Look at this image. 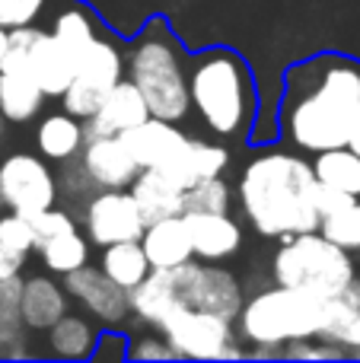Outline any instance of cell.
I'll use <instances>...</instances> for the list:
<instances>
[{
    "label": "cell",
    "mask_w": 360,
    "mask_h": 363,
    "mask_svg": "<svg viewBox=\"0 0 360 363\" xmlns=\"http://www.w3.org/2000/svg\"><path fill=\"white\" fill-rule=\"evenodd\" d=\"M360 115V64L322 51L287 67L278 106L281 138L303 153L348 147Z\"/></svg>",
    "instance_id": "obj_1"
},
{
    "label": "cell",
    "mask_w": 360,
    "mask_h": 363,
    "mask_svg": "<svg viewBox=\"0 0 360 363\" xmlns=\"http://www.w3.org/2000/svg\"><path fill=\"white\" fill-rule=\"evenodd\" d=\"M236 201L259 236L287 239L322 226L319 179L310 160L287 150H261L236 182Z\"/></svg>",
    "instance_id": "obj_2"
},
{
    "label": "cell",
    "mask_w": 360,
    "mask_h": 363,
    "mask_svg": "<svg viewBox=\"0 0 360 363\" xmlns=\"http://www.w3.org/2000/svg\"><path fill=\"white\" fill-rule=\"evenodd\" d=\"M360 313V277L348 284L335 296L306 294L297 287L274 284L259 290L242 303L236 315L240 341L252 345L261 354H278L281 347L300 338H325L329 341L348 319Z\"/></svg>",
    "instance_id": "obj_3"
},
{
    "label": "cell",
    "mask_w": 360,
    "mask_h": 363,
    "mask_svg": "<svg viewBox=\"0 0 360 363\" xmlns=\"http://www.w3.org/2000/svg\"><path fill=\"white\" fill-rule=\"evenodd\" d=\"M189 96L198 121L230 144L252 140L259 118V89L252 67L233 48H204L189 55Z\"/></svg>",
    "instance_id": "obj_4"
},
{
    "label": "cell",
    "mask_w": 360,
    "mask_h": 363,
    "mask_svg": "<svg viewBox=\"0 0 360 363\" xmlns=\"http://www.w3.org/2000/svg\"><path fill=\"white\" fill-rule=\"evenodd\" d=\"M125 61L128 80L144 93L153 115L169 121H182L189 115V55L163 16L147 19L128 45Z\"/></svg>",
    "instance_id": "obj_5"
},
{
    "label": "cell",
    "mask_w": 360,
    "mask_h": 363,
    "mask_svg": "<svg viewBox=\"0 0 360 363\" xmlns=\"http://www.w3.org/2000/svg\"><path fill=\"white\" fill-rule=\"evenodd\" d=\"M271 277L274 284H284V287L335 296L357 277V268L348 249L332 242L322 230H313L281 239L271 258Z\"/></svg>",
    "instance_id": "obj_6"
},
{
    "label": "cell",
    "mask_w": 360,
    "mask_h": 363,
    "mask_svg": "<svg viewBox=\"0 0 360 363\" xmlns=\"http://www.w3.org/2000/svg\"><path fill=\"white\" fill-rule=\"evenodd\" d=\"M4 70L32 74L38 86L48 93V99H61L64 89L77 77V57L51 32L38 29L32 23V26L10 29V48H6Z\"/></svg>",
    "instance_id": "obj_7"
},
{
    "label": "cell",
    "mask_w": 360,
    "mask_h": 363,
    "mask_svg": "<svg viewBox=\"0 0 360 363\" xmlns=\"http://www.w3.org/2000/svg\"><path fill=\"white\" fill-rule=\"evenodd\" d=\"M159 332L166 335V341L172 345L179 360H230L242 357V351L236 347L240 332L236 322L227 315L208 313V309H179Z\"/></svg>",
    "instance_id": "obj_8"
},
{
    "label": "cell",
    "mask_w": 360,
    "mask_h": 363,
    "mask_svg": "<svg viewBox=\"0 0 360 363\" xmlns=\"http://www.w3.org/2000/svg\"><path fill=\"white\" fill-rule=\"evenodd\" d=\"M0 201L6 211L35 213L55 207L57 201V176L51 172L42 153H10L0 160Z\"/></svg>",
    "instance_id": "obj_9"
},
{
    "label": "cell",
    "mask_w": 360,
    "mask_h": 363,
    "mask_svg": "<svg viewBox=\"0 0 360 363\" xmlns=\"http://www.w3.org/2000/svg\"><path fill=\"white\" fill-rule=\"evenodd\" d=\"M172 277H176L179 300L191 309H208V313L227 315V319L236 322L242 303H246L240 277L233 271L220 268L217 262L191 258V262L172 268Z\"/></svg>",
    "instance_id": "obj_10"
},
{
    "label": "cell",
    "mask_w": 360,
    "mask_h": 363,
    "mask_svg": "<svg viewBox=\"0 0 360 363\" xmlns=\"http://www.w3.org/2000/svg\"><path fill=\"white\" fill-rule=\"evenodd\" d=\"M83 226L93 245H112L140 239L147 230V220L134 201L131 188H99L83 204Z\"/></svg>",
    "instance_id": "obj_11"
},
{
    "label": "cell",
    "mask_w": 360,
    "mask_h": 363,
    "mask_svg": "<svg viewBox=\"0 0 360 363\" xmlns=\"http://www.w3.org/2000/svg\"><path fill=\"white\" fill-rule=\"evenodd\" d=\"M64 287L96 322H102V328H121L131 315V290L115 284L102 268L83 264L64 274Z\"/></svg>",
    "instance_id": "obj_12"
},
{
    "label": "cell",
    "mask_w": 360,
    "mask_h": 363,
    "mask_svg": "<svg viewBox=\"0 0 360 363\" xmlns=\"http://www.w3.org/2000/svg\"><path fill=\"white\" fill-rule=\"evenodd\" d=\"M74 163L89 191H99V188H131V182L140 172L137 160L128 150L121 134L86 138V144H83L80 157Z\"/></svg>",
    "instance_id": "obj_13"
},
{
    "label": "cell",
    "mask_w": 360,
    "mask_h": 363,
    "mask_svg": "<svg viewBox=\"0 0 360 363\" xmlns=\"http://www.w3.org/2000/svg\"><path fill=\"white\" fill-rule=\"evenodd\" d=\"M182 217L189 226L195 258H201V262H227L242 249V226L230 213L189 211Z\"/></svg>",
    "instance_id": "obj_14"
},
{
    "label": "cell",
    "mask_w": 360,
    "mask_h": 363,
    "mask_svg": "<svg viewBox=\"0 0 360 363\" xmlns=\"http://www.w3.org/2000/svg\"><path fill=\"white\" fill-rule=\"evenodd\" d=\"M230 166V150L223 144L204 138H189L179 144V150L172 153V160L163 166V172L169 176L176 185L191 188L204 179H217L223 176V169Z\"/></svg>",
    "instance_id": "obj_15"
},
{
    "label": "cell",
    "mask_w": 360,
    "mask_h": 363,
    "mask_svg": "<svg viewBox=\"0 0 360 363\" xmlns=\"http://www.w3.org/2000/svg\"><path fill=\"white\" fill-rule=\"evenodd\" d=\"M150 115L153 112H150V106H147L144 93L125 77V80L106 96L99 112L89 121H83V125H86V138H102V134L131 131V128H137L140 121H147Z\"/></svg>",
    "instance_id": "obj_16"
},
{
    "label": "cell",
    "mask_w": 360,
    "mask_h": 363,
    "mask_svg": "<svg viewBox=\"0 0 360 363\" xmlns=\"http://www.w3.org/2000/svg\"><path fill=\"white\" fill-rule=\"evenodd\" d=\"M179 309H185V303L179 300L172 268H153L150 274L131 290V315L140 319L144 325H153L157 332Z\"/></svg>",
    "instance_id": "obj_17"
},
{
    "label": "cell",
    "mask_w": 360,
    "mask_h": 363,
    "mask_svg": "<svg viewBox=\"0 0 360 363\" xmlns=\"http://www.w3.org/2000/svg\"><path fill=\"white\" fill-rule=\"evenodd\" d=\"M70 300L64 284H57L48 274H32L23 281V296H19V309H23V322L29 332H48L57 319L70 313Z\"/></svg>",
    "instance_id": "obj_18"
},
{
    "label": "cell",
    "mask_w": 360,
    "mask_h": 363,
    "mask_svg": "<svg viewBox=\"0 0 360 363\" xmlns=\"http://www.w3.org/2000/svg\"><path fill=\"white\" fill-rule=\"evenodd\" d=\"M128 144V150L134 153L140 169H163L172 160V153L179 150V144L185 140V134L176 128V121L150 115L147 121H140L137 128L121 134Z\"/></svg>",
    "instance_id": "obj_19"
},
{
    "label": "cell",
    "mask_w": 360,
    "mask_h": 363,
    "mask_svg": "<svg viewBox=\"0 0 360 363\" xmlns=\"http://www.w3.org/2000/svg\"><path fill=\"white\" fill-rule=\"evenodd\" d=\"M131 194L147 223L185 213V188L176 185L163 169H140L131 182Z\"/></svg>",
    "instance_id": "obj_20"
},
{
    "label": "cell",
    "mask_w": 360,
    "mask_h": 363,
    "mask_svg": "<svg viewBox=\"0 0 360 363\" xmlns=\"http://www.w3.org/2000/svg\"><path fill=\"white\" fill-rule=\"evenodd\" d=\"M86 144V125L70 112H51L38 121L35 147L48 163H74Z\"/></svg>",
    "instance_id": "obj_21"
},
{
    "label": "cell",
    "mask_w": 360,
    "mask_h": 363,
    "mask_svg": "<svg viewBox=\"0 0 360 363\" xmlns=\"http://www.w3.org/2000/svg\"><path fill=\"white\" fill-rule=\"evenodd\" d=\"M140 245H144L153 268H179V264L195 258L191 236H189V226H185L182 213H179V217L157 220V223H147L144 236H140Z\"/></svg>",
    "instance_id": "obj_22"
},
{
    "label": "cell",
    "mask_w": 360,
    "mask_h": 363,
    "mask_svg": "<svg viewBox=\"0 0 360 363\" xmlns=\"http://www.w3.org/2000/svg\"><path fill=\"white\" fill-rule=\"evenodd\" d=\"M45 93L35 83L32 74L23 70H0V115L10 125H26V121L38 118V112L45 108Z\"/></svg>",
    "instance_id": "obj_23"
},
{
    "label": "cell",
    "mask_w": 360,
    "mask_h": 363,
    "mask_svg": "<svg viewBox=\"0 0 360 363\" xmlns=\"http://www.w3.org/2000/svg\"><path fill=\"white\" fill-rule=\"evenodd\" d=\"M48 338V351L61 360H93L96 341H99V328L93 325V315H77L67 313L57 319L55 325L45 332Z\"/></svg>",
    "instance_id": "obj_24"
},
{
    "label": "cell",
    "mask_w": 360,
    "mask_h": 363,
    "mask_svg": "<svg viewBox=\"0 0 360 363\" xmlns=\"http://www.w3.org/2000/svg\"><path fill=\"white\" fill-rule=\"evenodd\" d=\"M99 268L106 271L115 284H121L125 290H134L153 271V264H150V258H147L140 239H128V242L102 245Z\"/></svg>",
    "instance_id": "obj_25"
},
{
    "label": "cell",
    "mask_w": 360,
    "mask_h": 363,
    "mask_svg": "<svg viewBox=\"0 0 360 363\" xmlns=\"http://www.w3.org/2000/svg\"><path fill=\"white\" fill-rule=\"evenodd\" d=\"M19 296H23V277H10L0 281V357H26V322L23 309H19Z\"/></svg>",
    "instance_id": "obj_26"
},
{
    "label": "cell",
    "mask_w": 360,
    "mask_h": 363,
    "mask_svg": "<svg viewBox=\"0 0 360 363\" xmlns=\"http://www.w3.org/2000/svg\"><path fill=\"white\" fill-rule=\"evenodd\" d=\"M313 169H316V179L322 185L338 188V191L351 194V198H360V153L351 144L316 153Z\"/></svg>",
    "instance_id": "obj_27"
},
{
    "label": "cell",
    "mask_w": 360,
    "mask_h": 363,
    "mask_svg": "<svg viewBox=\"0 0 360 363\" xmlns=\"http://www.w3.org/2000/svg\"><path fill=\"white\" fill-rule=\"evenodd\" d=\"M51 35H55L57 42L80 61V55L102 35V29L96 26V19L89 16L80 4H74V6H67V10H61L55 16V23H51Z\"/></svg>",
    "instance_id": "obj_28"
},
{
    "label": "cell",
    "mask_w": 360,
    "mask_h": 363,
    "mask_svg": "<svg viewBox=\"0 0 360 363\" xmlns=\"http://www.w3.org/2000/svg\"><path fill=\"white\" fill-rule=\"evenodd\" d=\"M38 255H42V264L51 271V274H70V271L89 264V239L80 236V233H61V236L48 239V242L38 245Z\"/></svg>",
    "instance_id": "obj_29"
},
{
    "label": "cell",
    "mask_w": 360,
    "mask_h": 363,
    "mask_svg": "<svg viewBox=\"0 0 360 363\" xmlns=\"http://www.w3.org/2000/svg\"><path fill=\"white\" fill-rule=\"evenodd\" d=\"M108 93H112V89L99 86V83H89V80L74 77V83H70L61 96V108L70 115H77L80 121H89L102 108V102H106Z\"/></svg>",
    "instance_id": "obj_30"
},
{
    "label": "cell",
    "mask_w": 360,
    "mask_h": 363,
    "mask_svg": "<svg viewBox=\"0 0 360 363\" xmlns=\"http://www.w3.org/2000/svg\"><path fill=\"white\" fill-rule=\"evenodd\" d=\"M319 230L338 242L342 249L348 252H360V198H354L348 207H342L338 213H329L322 217V226Z\"/></svg>",
    "instance_id": "obj_31"
},
{
    "label": "cell",
    "mask_w": 360,
    "mask_h": 363,
    "mask_svg": "<svg viewBox=\"0 0 360 363\" xmlns=\"http://www.w3.org/2000/svg\"><path fill=\"white\" fill-rule=\"evenodd\" d=\"M230 201L233 191L223 182V176L217 179H204L198 185L185 188V213L189 211H214V213H230Z\"/></svg>",
    "instance_id": "obj_32"
},
{
    "label": "cell",
    "mask_w": 360,
    "mask_h": 363,
    "mask_svg": "<svg viewBox=\"0 0 360 363\" xmlns=\"http://www.w3.org/2000/svg\"><path fill=\"white\" fill-rule=\"evenodd\" d=\"M0 239H4L6 245H13L16 252H35V226H32V217H26V213H0Z\"/></svg>",
    "instance_id": "obj_33"
},
{
    "label": "cell",
    "mask_w": 360,
    "mask_h": 363,
    "mask_svg": "<svg viewBox=\"0 0 360 363\" xmlns=\"http://www.w3.org/2000/svg\"><path fill=\"white\" fill-rule=\"evenodd\" d=\"M32 226H35V242H48V239L61 236V233H74L77 230V220L70 217L67 211H57V207H48V211L35 213L32 217ZM35 245V249H38Z\"/></svg>",
    "instance_id": "obj_34"
},
{
    "label": "cell",
    "mask_w": 360,
    "mask_h": 363,
    "mask_svg": "<svg viewBox=\"0 0 360 363\" xmlns=\"http://www.w3.org/2000/svg\"><path fill=\"white\" fill-rule=\"evenodd\" d=\"M45 10V0H0V26L4 29H19L32 26Z\"/></svg>",
    "instance_id": "obj_35"
},
{
    "label": "cell",
    "mask_w": 360,
    "mask_h": 363,
    "mask_svg": "<svg viewBox=\"0 0 360 363\" xmlns=\"http://www.w3.org/2000/svg\"><path fill=\"white\" fill-rule=\"evenodd\" d=\"M128 360H179L166 335H137L128 347Z\"/></svg>",
    "instance_id": "obj_36"
},
{
    "label": "cell",
    "mask_w": 360,
    "mask_h": 363,
    "mask_svg": "<svg viewBox=\"0 0 360 363\" xmlns=\"http://www.w3.org/2000/svg\"><path fill=\"white\" fill-rule=\"evenodd\" d=\"M128 335H121L118 328H102L99 332V341H96V351H93V360L99 363H118V360H128Z\"/></svg>",
    "instance_id": "obj_37"
},
{
    "label": "cell",
    "mask_w": 360,
    "mask_h": 363,
    "mask_svg": "<svg viewBox=\"0 0 360 363\" xmlns=\"http://www.w3.org/2000/svg\"><path fill=\"white\" fill-rule=\"evenodd\" d=\"M26 264V252H16L13 245H6L0 239V281H10V277H19Z\"/></svg>",
    "instance_id": "obj_38"
},
{
    "label": "cell",
    "mask_w": 360,
    "mask_h": 363,
    "mask_svg": "<svg viewBox=\"0 0 360 363\" xmlns=\"http://www.w3.org/2000/svg\"><path fill=\"white\" fill-rule=\"evenodd\" d=\"M351 201H354L351 194H344V191H338V188H329V185H322V182H319V211H322V217L338 213L342 207H348Z\"/></svg>",
    "instance_id": "obj_39"
},
{
    "label": "cell",
    "mask_w": 360,
    "mask_h": 363,
    "mask_svg": "<svg viewBox=\"0 0 360 363\" xmlns=\"http://www.w3.org/2000/svg\"><path fill=\"white\" fill-rule=\"evenodd\" d=\"M6 48H10V29L0 26V70H4V61H6Z\"/></svg>",
    "instance_id": "obj_40"
},
{
    "label": "cell",
    "mask_w": 360,
    "mask_h": 363,
    "mask_svg": "<svg viewBox=\"0 0 360 363\" xmlns=\"http://www.w3.org/2000/svg\"><path fill=\"white\" fill-rule=\"evenodd\" d=\"M351 147L360 153V115H357V125H354V134H351Z\"/></svg>",
    "instance_id": "obj_41"
},
{
    "label": "cell",
    "mask_w": 360,
    "mask_h": 363,
    "mask_svg": "<svg viewBox=\"0 0 360 363\" xmlns=\"http://www.w3.org/2000/svg\"><path fill=\"white\" fill-rule=\"evenodd\" d=\"M4 125H6V118H4V115H0V138H4Z\"/></svg>",
    "instance_id": "obj_42"
},
{
    "label": "cell",
    "mask_w": 360,
    "mask_h": 363,
    "mask_svg": "<svg viewBox=\"0 0 360 363\" xmlns=\"http://www.w3.org/2000/svg\"><path fill=\"white\" fill-rule=\"evenodd\" d=\"M0 211H4V201H0Z\"/></svg>",
    "instance_id": "obj_43"
},
{
    "label": "cell",
    "mask_w": 360,
    "mask_h": 363,
    "mask_svg": "<svg viewBox=\"0 0 360 363\" xmlns=\"http://www.w3.org/2000/svg\"><path fill=\"white\" fill-rule=\"evenodd\" d=\"M354 357H360V351H357V354H354Z\"/></svg>",
    "instance_id": "obj_44"
}]
</instances>
